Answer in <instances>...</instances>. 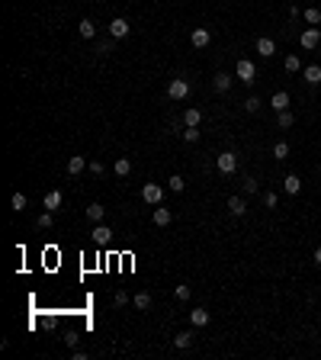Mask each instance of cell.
<instances>
[{
    "label": "cell",
    "mask_w": 321,
    "mask_h": 360,
    "mask_svg": "<svg viewBox=\"0 0 321 360\" xmlns=\"http://www.w3.org/2000/svg\"><path fill=\"white\" fill-rule=\"evenodd\" d=\"M235 74H238V81H244V84H254L257 81V65L250 58H241L238 65H235Z\"/></svg>",
    "instance_id": "cell-1"
},
{
    "label": "cell",
    "mask_w": 321,
    "mask_h": 360,
    "mask_svg": "<svg viewBox=\"0 0 321 360\" xmlns=\"http://www.w3.org/2000/svg\"><path fill=\"white\" fill-rule=\"evenodd\" d=\"M215 168H219L225 177H231V174L238 171V155L235 151H222L219 158H215Z\"/></svg>",
    "instance_id": "cell-2"
},
{
    "label": "cell",
    "mask_w": 321,
    "mask_h": 360,
    "mask_svg": "<svg viewBox=\"0 0 321 360\" xmlns=\"http://www.w3.org/2000/svg\"><path fill=\"white\" fill-rule=\"evenodd\" d=\"M167 96L170 100H186L189 96V81L186 77H173V81L167 84Z\"/></svg>",
    "instance_id": "cell-3"
},
{
    "label": "cell",
    "mask_w": 321,
    "mask_h": 360,
    "mask_svg": "<svg viewBox=\"0 0 321 360\" xmlns=\"http://www.w3.org/2000/svg\"><path fill=\"white\" fill-rule=\"evenodd\" d=\"M90 238H93V244H97V248H106V244L112 241V228L109 225H93V232H90Z\"/></svg>",
    "instance_id": "cell-4"
},
{
    "label": "cell",
    "mask_w": 321,
    "mask_h": 360,
    "mask_svg": "<svg viewBox=\"0 0 321 360\" xmlns=\"http://www.w3.org/2000/svg\"><path fill=\"white\" fill-rule=\"evenodd\" d=\"M142 199H145V203H151V206H161L164 190L158 187V183H145V187H142Z\"/></svg>",
    "instance_id": "cell-5"
},
{
    "label": "cell",
    "mask_w": 321,
    "mask_h": 360,
    "mask_svg": "<svg viewBox=\"0 0 321 360\" xmlns=\"http://www.w3.org/2000/svg\"><path fill=\"white\" fill-rule=\"evenodd\" d=\"M318 42H321V29L318 26H308V29L302 32V48L311 52V48H318Z\"/></svg>",
    "instance_id": "cell-6"
},
{
    "label": "cell",
    "mask_w": 321,
    "mask_h": 360,
    "mask_svg": "<svg viewBox=\"0 0 321 360\" xmlns=\"http://www.w3.org/2000/svg\"><path fill=\"white\" fill-rule=\"evenodd\" d=\"M129 29H132V26H129V20H122V16H116V20L109 23V36L112 39H125Z\"/></svg>",
    "instance_id": "cell-7"
},
{
    "label": "cell",
    "mask_w": 321,
    "mask_h": 360,
    "mask_svg": "<svg viewBox=\"0 0 321 360\" xmlns=\"http://www.w3.org/2000/svg\"><path fill=\"white\" fill-rule=\"evenodd\" d=\"M189 42H193L196 48H206V45L212 42V32L206 29V26H199V29H193V32H189Z\"/></svg>",
    "instance_id": "cell-8"
},
{
    "label": "cell",
    "mask_w": 321,
    "mask_h": 360,
    "mask_svg": "<svg viewBox=\"0 0 321 360\" xmlns=\"http://www.w3.org/2000/svg\"><path fill=\"white\" fill-rule=\"evenodd\" d=\"M257 55H260V58L276 55V42H273L270 36H260V39H257Z\"/></svg>",
    "instance_id": "cell-9"
},
{
    "label": "cell",
    "mask_w": 321,
    "mask_h": 360,
    "mask_svg": "<svg viewBox=\"0 0 321 360\" xmlns=\"http://www.w3.org/2000/svg\"><path fill=\"white\" fill-rule=\"evenodd\" d=\"M87 164H90V161H87L84 155H71V161H68V174H71V177H77V174L87 171Z\"/></svg>",
    "instance_id": "cell-10"
},
{
    "label": "cell",
    "mask_w": 321,
    "mask_h": 360,
    "mask_svg": "<svg viewBox=\"0 0 321 360\" xmlns=\"http://www.w3.org/2000/svg\"><path fill=\"white\" fill-rule=\"evenodd\" d=\"M270 107H273L276 113H283V110H289V93H286V90H276V93L270 96Z\"/></svg>",
    "instance_id": "cell-11"
},
{
    "label": "cell",
    "mask_w": 321,
    "mask_h": 360,
    "mask_svg": "<svg viewBox=\"0 0 321 360\" xmlns=\"http://www.w3.org/2000/svg\"><path fill=\"white\" fill-rule=\"evenodd\" d=\"M225 206H228V213H231V216H244V213H247L244 196H228V203H225Z\"/></svg>",
    "instance_id": "cell-12"
},
{
    "label": "cell",
    "mask_w": 321,
    "mask_h": 360,
    "mask_svg": "<svg viewBox=\"0 0 321 360\" xmlns=\"http://www.w3.org/2000/svg\"><path fill=\"white\" fill-rule=\"evenodd\" d=\"M61 203H65L61 190H48V193H45V209H51V213H55V209H61Z\"/></svg>",
    "instance_id": "cell-13"
},
{
    "label": "cell",
    "mask_w": 321,
    "mask_h": 360,
    "mask_svg": "<svg viewBox=\"0 0 321 360\" xmlns=\"http://www.w3.org/2000/svg\"><path fill=\"white\" fill-rule=\"evenodd\" d=\"M283 190L289 193V196H296V193L302 190V180L296 177V174H286V177H283Z\"/></svg>",
    "instance_id": "cell-14"
},
{
    "label": "cell",
    "mask_w": 321,
    "mask_h": 360,
    "mask_svg": "<svg viewBox=\"0 0 321 360\" xmlns=\"http://www.w3.org/2000/svg\"><path fill=\"white\" fill-rule=\"evenodd\" d=\"M170 222H173V213H170L167 206H158V209H154V225L164 228V225H170Z\"/></svg>",
    "instance_id": "cell-15"
},
{
    "label": "cell",
    "mask_w": 321,
    "mask_h": 360,
    "mask_svg": "<svg viewBox=\"0 0 321 360\" xmlns=\"http://www.w3.org/2000/svg\"><path fill=\"white\" fill-rule=\"evenodd\" d=\"M209 319H212V315L206 312V309H193V312H189V322H193L196 328H206V325H209Z\"/></svg>",
    "instance_id": "cell-16"
},
{
    "label": "cell",
    "mask_w": 321,
    "mask_h": 360,
    "mask_svg": "<svg viewBox=\"0 0 321 360\" xmlns=\"http://www.w3.org/2000/svg\"><path fill=\"white\" fill-rule=\"evenodd\" d=\"M212 87H215L219 93H228V90H231V77L225 74V71H222V74H215V77H212Z\"/></svg>",
    "instance_id": "cell-17"
},
{
    "label": "cell",
    "mask_w": 321,
    "mask_h": 360,
    "mask_svg": "<svg viewBox=\"0 0 321 360\" xmlns=\"http://www.w3.org/2000/svg\"><path fill=\"white\" fill-rule=\"evenodd\" d=\"M302 77H305V84L315 87V84H321V68H318V65H308L305 71H302Z\"/></svg>",
    "instance_id": "cell-18"
},
{
    "label": "cell",
    "mask_w": 321,
    "mask_h": 360,
    "mask_svg": "<svg viewBox=\"0 0 321 360\" xmlns=\"http://www.w3.org/2000/svg\"><path fill=\"white\" fill-rule=\"evenodd\" d=\"M77 32H81L84 39H93V36H97V23H93V20H81V23H77Z\"/></svg>",
    "instance_id": "cell-19"
},
{
    "label": "cell",
    "mask_w": 321,
    "mask_h": 360,
    "mask_svg": "<svg viewBox=\"0 0 321 360\" xmlns=\"http://www.w3.org/2000/svg\"><path fill=\"white\" fill-rule=\"evenodd\" d=\"M203 122V110H196V107H189L183 113V126H199Z\"/></svg>",
    "instance_id": "cell-20"
},
{
    "label": "cell",
    "mask_w": 321,
    "mask_h": 360,
    "mask_svg": "<svg viewBox=\"0 0 321 360\" xmlns=\"http://www.w3.org/2000/svg\"><path fill=\"white\" fill-rule=\"evenodd\" d=\"M302 20H305L308 26H318L321 23V10L318 7H305V10H302Z\"/></svg>",
    "instance_id": "cell-21"
},
{
    "label": "cell",
    "mask_w": 321,
    "mask_h": 360,
    "mask_svg": "<svg viewBox=\"0 0 321 360\" xmlns=\"http://www.w3.org/2000/svg\"><path fill=\"white\" fill-rule=\"evenodd\" d=\"M189 344H193V335H189V331H177V335H173V347L186 350Z\"/></svg>",
    "instance_id": "cell-22"
},
{
    "label": "cell",
    "mask_w": 321,
    "mask_h": 360,
    "mask_svg": "<svg viewBox=\"0 0 321 360\" xmlns=\"http://www.w3.org/2000/svg\"><path fill=\"white\" fill-rule=\"evenodd\" d=\"M112 171H116L119 177H129V174H132V161H129V158H119V161L112 164Z\"/></svg>",
    "instance_id": "cell-23"
},
{
    "label": "cell",
    "mask_w": 321,
    "mask_h": 360,
    "mask_svg": "<svg viewBox=\"0 0 321 360\" xmlns=\"http://www.w3.org/2000/svg\"><path fill=\"white\" fill-rule=\"evenodd\" d=\"M283 68L289 74H296V71H302V61H299V55H286V61H283Z\"/></svg>",
    "instance_id": "cell-24"
},
{
    "label": "cell",
    "mask_w": 321,
    "mask_h": 360,
    "mask_svg": "<svg viewBox=\"0 0 321 360\" xmlns=\"http://www.w3.org/2000/svg\"><path fill=\"white\" fill-rule=\"evenodd\" d=\"M292 122H296V116H292V113H289V110H283V113H276V126H280V129H289V126H292Z\"/></svg>",
    "instance_id": "cell-25"
},
{
    "label": "cell",
    "mask_w": 321,
    "mask_h": 360,
    "mask_svg": "<svg viewBox=\"0 0 321 360\" xmlns=\"http://www.w3.org/2000/svg\"><path fill=\"white\" fill-rule=\"evenodd\" d=\"M103 213H106V209H103L100 203H90V206H87V219H90V222H100Z\"/></svg>",
    "instance_id": "cell-26"
},
{
    "label": "cell",
    "mask_w": 321,
    "mask_h": 360,
    "mask_svg": "<svg viewBox=\"0 0 321 360\" xmlns=\"http://www.w3.org/2000/svg\"><path fill=\"white\" fill-rule=\"evenodd\" d=\"M132 302H135V309H145V312L151 309V296H148V293H135Z\"/></svg>",
    "instance_id": "cell-27"
},
{
    "label": "cell",
    "mask_w": 321,
    "mask_h": 360,
    "mask_svg": "<svg viewBox=\"0 0 321 360\" xmlns=\"http://www.w3.org/2000/svg\"><path fill=\"white\" fill-rule=\"evenodd\" d=\"M10 209H13V213H23V209H26V196H23V193H13V196H10Z\"/></svg>",
    "instance_id": "cell-28"
},
{
    "label": "cell",
    "mask_w": 321,
    "mask_h": 360,
    "mask_svg": "<svg viewBox=\"0 0 321 360\" xmlns=\"http://www.w3.org/2000/svg\"><path fill=\"white\" fill-rule=\"evenodd\" d=\"M273 155H276V161H286V158H289V145H286V142H276V145H273Z\"/></svg>",
    "instance_id": "cell-29"
},
{
    "label": "cell",
    "mask_w": 321,
    "mask_h": 360,
    "mask_svg": "<svg viewBox=\"0 0 321 360\" xmlns=\"http://www.w3.org/2000/svg\"><path fill=\"white\" fill-rule=\"evenodd\" d=\"M173 293H177V299H180V302H186L189 296H193V289H189L186 283H177V289H173Z\"/></svg>",
    "instance_id": "cell-30"
},
{
    "label": "cell",
    "mask_w": 321,
    "mask_h": 360,
    "mask_svg": "<svg viewBox=\"0 0 321 360\" xmlns=\"http://www.w3.org/2000/svg\"><path fill=\"white\" fill-rule=\"evenodd\" d=\"M167 187H170L173 193H180V190H183V187H186V180H183V177H180V174H173V177L167 180Z\"/></svg>",
    "instance_id": "cell-31"
},
{
    "label": "cell",
    "mask_w": 321,
    "mask_h": 360,
    "mask_svg": "<svg viewBox=\"0 0 321 360\" xmlns=\"http://www.w3.org/2000/svg\"><path fill=\"white\" fill-rule=\"evenodd\" d=\"M51 222H55V219H51V209H45V213L36 219V225H39V228H51Z\"/></svg>",
    "instance_id": "cell-32"
},
{
    "label": "cell",
    "mask_w": 321,
    "mask_h": 360,
    "mask_svg": "<svg viewBox=\"0 0 321 360\" xmlns=\"http://www.w3.org/2000/svg\"><path fill=\"white\" fill-rule=\"evenodd\" d=\"M112 42H116V39H106V42H100V45H97V55L100 58H106L109 52H112Z\"/></svg>",
    "instance_id": "cell-33"
},
{
    "label": "cell",
    "mask_w": 321,
    "mask_h": 360,
    "mask_svg": "<svg viewBox=\"0 0 321 360\" xmlns=\"http://www.w3.org/2000/svg\"><path fill=\"white\" fill-rule=\"evenodd\" d=\"M183 138H186V142H199V126H186L183 129Z\"/></svg>",
    "instance_id": "cell-34"
},
{
    "label": "cell",
    "mask_w": 321,
    "mask_h": 360,
    "mask_svg": "<svg viewBox=\"0 0 321 360\" xmlns=\"http://www.w3.org/2000/svg\"><path fill=\"white\" fill-rule=\"evenodd\" d=\"M244 110H247V113H257V110H260V100H257L254 93H250L247 100H244Z\"/></svg>",
    "instance_id": "cell-35"
},
{
    "label": "cell",
    "mask_w": 321,
    "mask_h": 360,
    "mask_svg": "<svg viewBox=\"0 0 321 360\" xmlns=\"http://www.w3.org/2000/svg\"><path fill=\"white\" fill-rule=\"evenodd\" d=\"M257 190H260V183H257L254 177H244V193H250V196H254Z\"/></svg>",
    "instance_id": "cell-36"
},
{
    "label": "cell",
    "mask_w": 321,
    "mask_h": 360,
    "mask_svg": "<svg viewBox=\"0 0 321 360\" xmlns=\"http://www.w3.org/2000/svg\"><path fill=\"white\" fill-rule=\"evenodd\" d=\"M264 206L267 209H276L280 203H276V193H264Z\"/></svg>",
    "instance_id": "cell-37"
},
{
    "label": "cell",
    "mask_w": 321,
    "mask_h": 360,
    "mask_svg": "<svg viewBox=\"0 0 321 360\" xmlns=\"http://www.w3.org/2000/svg\"><path fill=\"white\" fill-rule=\"evenodd\" d=\"M87 171H90V174H97V177H100V174L106 171V168H103V161H90V164H87Z\"/></svg>",
    "instance_id": "cell-38"
},
{
    "label": "cell",
    "mask_w": 321,
    "mask_h": 360,
    "mask_svg": "<svg viewBox=\"0 0 321 360\" xmlns=\"http://www.w3.org/2000/svg\"><path fill=\"white\" fill-rule=\"evenodd\" d=\"M77 338H81V335H74V331H68V335H65V344H68V347H74V344H77Z\"/></svg>",
    "instance_id": "cell-39"
},
{
    "label": "cell",
    "mask_w": 321,
    "mask_h": 360,
    "mask_svg": "<svg viewBox=\"0 0 321 360\" xmlns=\"http://www.w3.org/2000/svg\"><path fill=\"white\" fill-rule=\"evenodd\" d=\"M129 302V293H122V289H119V293H116V305H125Z\"/></svg>",
    "instance_id": "cell-40"
},
{
    "label": "cell",
    "mask_w": 321,
    "mask_h": 360,
    "mask_svg": "<svg viewBox=\"0 0 321 360\" xmlns=\"http://www.w3.org/2000/svg\"><path fill=\"white\" fill-rule=\"evenodd\" d=\"M311 258H315V264L321 267V248H315V254H311Z\"/></svg>",
    "instance_id": "cell-41"
},
{
    "label": "cell",
    "mask_w": 321,
    "mask_h": 360,
    "mask_svg": "<svg viewBox=\"0 0 321 360\" xmlns=\"http://www.w3.org/2000/svg\"><path fill=\"white\" fill-rule=\"evenodd\" d=\"M318 171H321V161H318Z\"/></svg>",
    "instance_id": "cell-42"
}]
</instances>
